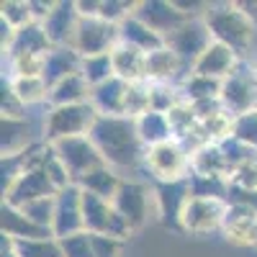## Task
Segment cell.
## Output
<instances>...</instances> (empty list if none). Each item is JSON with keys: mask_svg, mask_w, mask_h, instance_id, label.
Listing matches in <instances>:
<instances>
[{"mask_svg": "<svg viewBox=\"0 0 257 257\" xmlns=\"http://www.w3.org/2000/svg\"><path fill=\"white\" fill-rule=\"evenodd\" d=\"M90 139L95 142L105 165L123 173L144 165L147 147L139 137L137 118L128 116H98L95 126L90 128Z\"/></svg>", "mask_w": 257, "mask_h": 257, "instance_id": "obj_1", "label": "cell"}, {"mask_svg": "<svg viewBox=\"0 0 257 257\" xmlns=\"http://www.w3.org/2000/svg\"><path fill=\"white\" fill-rule=\"evenodd\" d=\"M203 21H206L213 41H219V44L234 49L242 59H249L247 54L254 47L257 24H254V18L249 16V11H244V6H239V3L208 6Z\"/></svg>", "mask_w": 257, "mask_h": 257, "instance_id": "obj_2", "label": "cell"}, {"mask_svg": "<svg viewBox=\"0 0 257 257\" xmlns=\"http://www.w3.org/2000/svg\"><path fill=\"white\" fill-rule=\"evenodd\" d=\"M98 111L93 103H75V105H57L47 108L44 113V126H41V139L47 144H54L59 139L70 137H85L98 121Z\"/></svg>", "mask_w": 257, "mask_h": 257, "instance_id": "obj_3", "label": "cell"}, {"mask_svg": "<svg viewBox=\"0 0 257 257\" xmlns=\"http://www.w3.org/2000/svg\"><path fill=\"white\" fill-rule=\"evenodd\" d=\"M221 105L234 118L257 111V70L252 59H242L239 67L221 82Z\"/></svg>", "mask_w": 257, "mask_h": 257, "instance_id": "obj_4", "label": "cell"}, {"mask_svg": "<svg viewBox=\"0 0 257 257\" xmlns=\"http://www.w3.org/2000/svg\"><path fill=\"white\" fill-rule=\"evenodd\" d=\"M144 167L152 175V183H175L190 178V152L178 142H165L147 149Z\"/></svg>", "mask_w": 257, "mask_h": 257, "instance_id": "obj_5", "label": "cell"}, {"mask_svg": "<svg viewBox=\"0 0 257 257\" xmlns=\"http://www.w3.org/2000/svg\"><path fill=\"white\" fill-rule=\"evenodd\" d=\"M111 203H113L118 216L137 231V229H142L147 224L149 211L155 208V190L144 180L123 178Z\"/></svg>", "mask_w": 257, "mask_h": 257, "instance_id": "obj_6", "label": "cell"}, {"mask_svg": "<svg viewBox=\"0 0 257 257\" xmlns=\"http://www.w3.org/2000/svg\"><path fill=\"white\" fill-rule=\"evenodd\" d=\"M121 44L118 26L98 16H82L77 34L72 39V49L80 57H95V54H111Z\"/></svg>", "mask_w": 257, "mask_h": 257, "instance_id": "obj_7", "label": "cell"}, {"mask_svg": "<svg viewBox=\"0 0 257 257\" xmlns=\"http://www.w3.org/2000/svg\"><path fill=\"white\" fill-rule=\"evenodd\" d=\"M211 44H213V39H211V31H208V26H206L203 16H201V18H188L185 24H180L173 34L165 36V47L173 49L188 70H193L196 59H198Z\"/></svg>", "mask_w": 257, "mask_h": 257, "instance_id": "obj_8", "label": "cell"}, {"mask_svg": "<svg viewBox=\"0 0 257 257\" xmlns=\"http://www.w3.org/2000/svg\"><path fill=\"white\" fill-rule=\"evenodd\" d=\"M52 149L57 152V157L62 160V165L67 167V173H70L72 183H77L82 175H88L90 170L105 165V160L100 157V152H98L95 142L90 139V134L59 139V142L52 144Z\"/></svg>", "mask_w": 257, "mask_h": 257, "instance_id": "obj_9", "label": "cell"}, {"mask_svg": "<svg viewBox=\"0 0 257 257\" xmlns=\"http://www.w3.org/2000/svg\"><path fill=\"white\" fill-rule=\"evenodd\" d=\"M226 201L221 198H196L190 196V201L183 208L180 226L190 234H211L221 231L224 219H226Z\"/></svg>", "mask_w": 257, "mask_h": 257, "instance_id": "obj_10", "label": "cell"}, {"mask_svg": "<svg viewBox=\"0 0 257 257\" xmlns=\"http://www.w3.org/2000/svg\"><path fill=\"white\" fill-rule=\"evenodd\" d=\"M85 231V219H82V188L80 185H67L57 193L54 198V224L52 234L57 239L70 237V234Z\"/></svg>", "mask_w": 257, "mask_h": 257, "instance_id": "obj_11", "label": "cell"}, {"mask_svg": "<svg viewBox=\"0 0 257 257\" xmlns=\"http://www.w3.org/2000/svg\"><path fill=\"white\" fill-rule=\"evenodd\" d=\"M155 190V213L165 224H180L183 208L190 201V180L175 183H152Z\"/></svg>", "mask_w": 257, "mask_h": 257, "instance_id": "obj_12", "label": "cell"}, {"mask_svg": "<svg viewBox=\"0 0 257 257\" xmlns=\"http://www.w3.org/2000/svg\"><path fill=\"white\" fill-rule=\"evenodd\" d=\"M134 16L139 21H144V24L155 34H160L162 39L167 34H173L180 24H185V21L190 18L175 3H165V0H144V3H137Z\"/></svg>", "mask_w": 257, "mask_h": 257, "instance_id": "obj_13", "label": "cell"}, {"mask_svg": "<svg viewBox=\"0 0 257 257\" xmlns=\"http://www.w3.org/2000/svg\"><path fill=\"white\" fill-rule=\"evenodd\" d=\"M80 8L77 3H67V0H59L54 3L49 18L44 21V31L52 41V47H72V39L77 34V26H80Z\"/></svg>", "mask_w": 257, "mask_h": 257, "instance_id": "obj_14", "label": "cell"}, {"mask_svg": "<svg viewBox=\"0 0 257 257\" xmlns=\"http://www.w3.org/2000/svg\"><path fill=\"white\" fill-rule=\"evenodd\" d=\"M188 75H190V70L180 62V57L173 49L160 47V49L147 54V82H152V85H180Z\"/></svg>", "mask_w": 257, "mask_h": 257, "instance_id": "obj_15", "label": "cell"}, {"mask_svg": "<svg viewBox=\"0 0 257 257\" xmlns=\"http://www.w3.org/2000/svg\"><path fill=\"white\" fill-rule=\"evenodd\" d=\"M239 62H242V57L234 49L219 44V41H213V44L196 59V64H193L190 72L203 75V77H213V80H226L234 70L239 67Z\"/></svg>", "mask_w": 257, "mask_h": 257, "instance_id": "obj_16", "label": "cell"}, {"mask_svg": "<svg viewBox=\"0 0 257 257\" xmlns=\"http://www.w3.org/2000/svg\"><path fill=\"white\" fill-rule=\"evenodd\" d=\"M221 231L231 244H239V247L257 244V211L244 206H229Z\"/></svg>", "mask_w": 257, "mask_h": 257, "instance_id": "obj_17", "label": "cell"}, {"mask_svg": "<svg viewBox=\"0 0 257 257\" xmlns=\"http://www.w3.org/2000/svg\"><path fill=\"white\" fill-rule=\"evenodd\" d=\"M0 147H3V157H18L29 152V149L44 139H36L34 137V128L29 123V118H6L3 116V123H0Z\"/></svg>", "mask_w": 257, "mask_h": 257, "instance_id": "obj_18", "label": "cell"}, {"mask_svg": "<svg viewBox=\"0 0 257 257\" xmlns=\"http://www.w3.org/2000/svg\"><path fill=\"white\" fill-rule=\"evenodd\" d=\"M128 85L121 77H111L100 85H95L93 93H90V103L93 108L100 113V116H123V108H126V93H128Z\"/></svg>", "mask_w": 257, "mask_h": 257, "instance_id": "obj_19", "label": "cell"}, {"mask_svg": "<svg viewBox=\"0 0 257 257\" xmlns=\"http://www.w3.org/2000/svg\"><path fill=\"white\" fill-rule=\"evenodd\" d=\"M52 52V41L44 31V26L41 24H29L24 29H18L13 41H11V47L6 49L8 59L13 57H29V54H36V57H47Z\"/></svg>", "mask_w": 257, "mask_h": 257, "instance_id": "obj_20", "label": "cell"}, {"mask_svg": "<svg viewBox=\"0 0 257 257\" xmlns=\"http://www.w3.org/2000/svg\"><path fill=\"white\" fill-rule=\"evenodd\" d=\"M0 229H3V237L18 242V239H39V237H54L52 231L36 226L21 208L3 203L0 208Z\"/></svg>", "mask_w": 257, "mask_h": 257, "instance_id": "obj_21", "label": "cell"}, {"mask_svg": "<svg viewBox=\"0 0 257 257\" xmlns=\"http://www.w3.org/2000/svg\"><path fill=\"white\" fill-rule=\"evenodd\" d=\"M82 70V57L72 47H52L44 62V80L49 88H54L57 82L67 80L70 75H77Z\"/></svg>", "mask_w": 257, "mask_h": 257, "instance_id": "obj_22", "label": "cell"}, {"mask_svg": "<svg viewBox=\"0 0 257 257\" xmlns=\"http://www.w3.org/2000/svg\"><path fill=\"white\" fill-rule=\"evenodd\" d=\"M93 85L85 80L82 72L70 75L67 80L57 82L54 88H49V103L47 108H57V105H75V103H90Z\"/></svg>", "mask_w": 257, "mask_h": 257, "instance_id": "obj_23", "label": "cell"}, {"mask_svg": "<svg viewBox=\"0 0 257 257\" xmlns=\"http://www.w3.org/2000/svg\"><path fill=\"white\" fill-rule=\"evenodd\" d=\"M118 34H121V44H128V47H134V49H139L144 54L165 47V39L160 34H155L137 16H128L126 21H121V24H118Z\"/></svg>", "mask_w": 257, "mask_h": 257, "instance_id": "obj_24", "label": "cell"}, {"mask_svg": "<svg viewBox=\"0 0 257 257\" xmlns=\"http://www.w3.org/2000/svg\"><path fill=\"white\" fill-rule=\"evenodd\" d=\"M113 72L116 77L126 80V82H147V54L128 47V44H118L113 52Z\"/></svg>", "mask_w": 257, "mask_h": 257, "instance_id": "obj_25", "label": "cell"}, {"mask_svg": "<svg viewBox=\"0 0 257 257\" xmlns=\"http://www.w3.org/2000/svg\"><path fill=\"white\" fill-rule=\"evenodd\" d=\"M190 175H203V178H229V167L221 144L211 142L190 155Z\"/></svg>", "mask_w": 257, "mask_h": 257, "instance_id": "obj_26", "label": "cell"}, {"mask_svg": "<svg viewBox=\"0 0 257 257\" xmlns=\"http://www.w3.org/2000/svg\"><path fill=\"white\" fill-rule=\"evenodd\" d=\"M121 180H123V175L118 170H113L111 165H100V167L90 170L88 175H82L75 185H80L85 193H95V196H100L105 201H113Z\"/></svg>", "mask_w": 257, "mask_h": 257, "instance_id": "obj_27", "label": "cell"}, {"mask_svg": "<svg viewBox=\"0 0 257 257\" xmlns=\"http://www.w3.org/2000/svg\"><path fill=\"white\" fill-rule=\"evenodd\" d=\"M137 128H139V137H142L147 149L175 139L167 113H160V111H147L144 116H139L137 118Z\"/></svg>", "mask_w": 257, "mask_h": 257, "instance_id": "obj_28", "label": "cell"}, {"mask_svg": "<svg viewBox=\"0 0 257 257\" xmlns=\"http://www.w3.org/2000/svg\"><path fill=\"white\" fill-rule=\"evenodd\" d=\"M11 93L29 108V105L49 103V85L44 77H11Z\"/></svg>", "mask_w": 257, "mask_h": 257, "instance_id": "obj_29", "label": "cell"}, {"mask_svg": "<svg viewBox=\"0 0 257 257\" xmlns=\"http://www.w3.org/2000/svg\"><path fill=\"white\" fill-rule=\"evenodd\" d=\"M221 82H224V80H213V77H203V75L190 72V75L180 82L183 100H188V103H201V100L221 98Z\"/></svg>", "mask_w": 257, "mask_h": 257, "instance_id": "obj_30", "label": "cell"}, {"mask_svg": "<svg viewBox=\"0 0 257 257\" xmlns=\"http://www.w3.org/2000/svg\"><path fill=\"white\" fill-rule=\"evenodd\" d=\"M167 118H170V126H173V134H175L178 142H183L185 137H190L198 128V123H201L198 116H196V111H193V105L188 100H180L175 108L167 113Z\"/></svg>", "mask_w": 257, "mask_h": 257, "instance_id": "obj_31", "label": "cell"}, {"mask_svg": "<svg viewBox=\"0 0 257 257\" xmlns=\"http://www.w3.org/2000/svg\"><path fill=\"white\" fill-rule=\"evenodd\" d=\"M147 111H152V85H149V82H132V85H128V93H126L123 116L139 118Z\"/></svg>", "mask_w": 257, "mask_h": 257, "instance_id": "obj_32", "label": "cell"}, {"mask_svg": "<svg viewBox=\"0 0 257 257\" xmlns=\"http://www.w3.org/2000/svg\"><path fill=\"white\" fill-rule=\"evenodd\" d=\"M190 196L196 198H221L226 201L229 196V178H203V175H190Z\"/></svg>", "mask_w": 257, "mask_h": 257, "instance_id": "obj_33", "label": "cell"}, {"mask_svg": "<svg viewBox=\"0 0 257 257\" xmlns=\"http://www.w3.org/2000/svg\"><path fill=\"white\" fill-rule=\"evenodd\" d=\"M16 257H62V247L57 237H39V239H18Z\"/></svg>", "mask_w": 257, "mask_h": 257, "instance_id": "obj_34", "label": "cell"}, {"mask_svg": "<svg viewBox=\"0 0 257 257\" xmlns=\"http://www.w3.org/2000/svg\"><path fill=\"white\" fill-rule=\"evenodd\" d=\"M85 80H88L93 88L105 80H111L116 72H113V57L111 54H95V57H82V70Z\"/></svg>", "mask_w": 257, "mask_h": 257, "instance_id": "obj_35", "label": "cell"}, {"mask_svg": "<svg viewBox=\"0 0 257 257\" xmlns=\"http://www.w3.org/2000/svg\"><path fill=\"white\" fill-rule=\"evenodd\" d=\"M0 18L11 24L16 31L24 29L29 24H34V13H31V3L29 0H6L3 6H0Z\"/></svg>", "mask_w": 257, "mask_h": 257, "instance_id": "obj_36", "label": "cell"}, {"mask_svg": "<svg viewBox=\"0 0 257 257\" xmlns=\"http://www.w3.org/2000/svg\"><path fill=\"white\" fill-rule=\"evenodd\" d=\"M54 198H57V196L31 201V203H26V206H21V211H24L36 226L52 231V224H54Z\"/></svg>", "mask_w": 257, "mask_h": 257, "instance_id": "obj_37", "label": "cell"}, {"mask_svg": "<svg viewBox=\"0 0 257 257\" xmlns=\"http://www.w3.org/2000/svg\"><path fill=\"white\" fill-rule=\"evenodd\" d=\"M59 247H62V257H95L90 231H77L70 234V237H62Z\"/></svg>", "mask_w": 257, "mask_h": 257, "instance_id": "obj_38", "label": "cell"}, {"mask_svg": "<svg viewBox=\"0 0 257 257\" xmlns=\"http://www.w3.org/2000/svg\"><path fill=\"white\" fill-rule=\"evenodd\" d=\"M231 137L239 139L247 147H252L257 152V111H249V113H242V116L234 118Z\"/></svg>", "mask_w": 257, "mask_h": 257, "instance_id": "obj_39", "label": "cell"}, {"mask_svg": "<svg viewBox=\"0 0 257 257\" xmlns=\"http://www.w3.org/2000/svg\"><path fill=\"white\" fill-rule=\"evenodd\" d=\"M44 62H47V57H36V54L13 57L11 59L13 77H44Z\"/></svg>", "mask_w": 257, "mask_h": 257, "instance_id": "obj_40", "label": "cell"}, {"mask_svg": "<svg viewBox=\"0 0 257 257\" xmlns=\"http://www.w3.org/2000/svg\"><path fill=\"white\" fill-rule=\"evenodd\" d=\"M93 239V252L95 257H121L123 242L111 237V234H90Z\"/></svg>", "mask_w": 257, "mask_h": 257, "instance_id": "obj_41", "label": "cell"}, {"mask_svg": "<svg viewBox=\"0 0 257 257\" xmlns=\"http://www.w3.org/2000/svg\"><path fill=\"white\" fill-rule=\"evenodd\" d=\"M231 185H239V188H247V190H257V157L239 165L237 170L231 173Z\"/></svg>", "mask_w": 257, "mask_h": 257, "instance_id": "obj_42", "label": "cell"}, {"mask_svg": "<svg viewBox=\"0 0 257 257\" xmlns=\"http://www.w3.org/2000/svg\"><path fill=\"white\" fill-rule=\"evenodd\" d=\"M226 203L229 206H244V208L257 211V190H247V188H239V185H229Z\"/></svg>", "mask_w": 257, "mask_h": 257, "instance_id": "obj_43", "label": "cell"}, {"mask_svg": "<svg viewBox=\"0 0 257 257\" xmlns=\"http://www.w3.org/2000/svg\"><path fill=\"white\" fill-rule=\"evenodd\" d=\"M29 3H31V13H34L36 24H44L52 13V8H54V3H44V0H29Z\"/></svg>", "mask_w": 257, "mask_h": 257, "instance_id": "obj_44", "label": "cell"}, {"mask_svg": "<svg viewBox=\"0 0 257 257\" xmlns=\"http://www.w3.org/2000/svg\"><path fill=\"white\" fill-rule=\"evenodd\" d=\"M252 64H254V70H257V54H254V57H252Z\"/></svg>", "mask_w": 257, "mask_h": 257, "instance_id": "obj_45", "label": "cell"}]
</instances>
